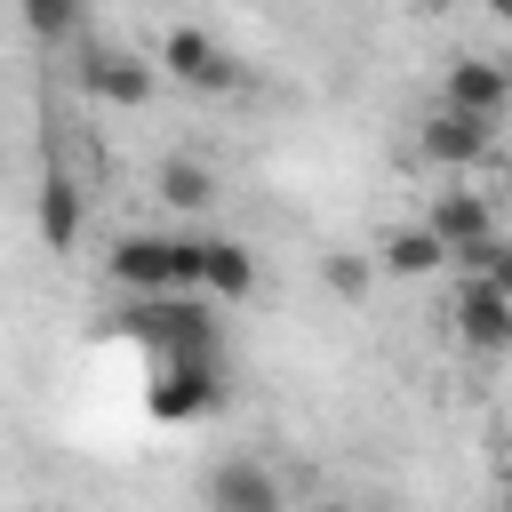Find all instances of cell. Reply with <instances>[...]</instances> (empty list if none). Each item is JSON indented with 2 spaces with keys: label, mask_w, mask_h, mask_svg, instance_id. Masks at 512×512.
Segmentation results:
<instances>
[{
  "label": "cell",
  "mask_w": 512,
  "mask_h": 512,
  "mask_svg": "<svg viewBox=\"0 0 512 512\" xmlns=\"http://www.w3.org/2000/svg\"><path fill=\"white\" fill-rule=\"evenodd\" d=\"M216 400H224V360H160V384H152V416L160 424L208 416Z\"/></svg>",
  "instance_id": "cell-4"
},
{
  "label": "cell",
  "mask_w": 512,
  "mask_h": 512,
  "mask_svg": "<svg viewBox=\"0 0 512 512\" xmlns=\"http://www.w3.org/2000/svg\"><path fill=\"white\" fill-rule=\"evenodd\" d=\"M440 264H456V248H448L432 224H400V232L376 240V272H384V280H432Z\"/></svg>",
  "instance_id": "cell-10"
},
{
  "label": "cell",
  "mask_w": 512,
  "mask_h": 512,
  "mask_svg": "<svg viewBox=\"0 0 512 512\" xmlns=\"http://www.w3.org/2000/svg\"><path fill=\"white\" fill-rule=\"evenodd\" d=\"M88 88L104 96V104H144L152 88H160V64H144V56H88Z\"/></svg>",
  "instance_id": "cell-11"
},
{
  "label": "cell",
  "mask_w": 512,
  "mask_h": 512,
  "mask_svg": "<svg viewBox=\"0 0 512 512\" xmlns=\"http://www.w3.org/2000/svg\"><path fill=\"white\" fill-rule=\"evenodd\" d=\"M320 280H328L344 304H360L368 280H376V256H360V248H328V256H320Z\"/></svg>",
  "instance_id": "cell-15"
},
{
  "label": "cell",
  "mask_w": 512,
  "mask_h": 512,
  "mask_svg": "<svg viewBox=\"0 0 512 512\" xmlns=\"http://www.w3.org/2000/svg\"><path fill=\"white\" fill-rule=\"evenodd\" d=\"M160 72L168 80H184L192 96H232L240 88V56L232 48H216L208 32H192V24H176L168 40H160Z\"/></svg>",
  "instance_id": "cell-2"
},
{
  "label": "cell",
  "mask_w": 512,
  "mask_h": 512,
  "mask_svg": "<svg viewBox=\"0 0 512 512\" xmlns=\"http://www.w3.org/2000/svg\"><path fill=\"white\" fill-rule=\"evenodd\" d=\"M424 224H432V232L456 248V264H472L480 248H496V208H488L480 192H440Z\"/></svg>",
  "instance_id": "cell-9"
},
{
  "label": "cell",
  "mask_w": 512,
  "mask_h": 512,
  "mask_svg": "<svg viewBox=\"0 0 512 512\" xmlns=\"http://www.w3.org/2000/svg\"><path fill=\"white\" fill-rule=\"evenodd\" d=\"M24 24L40 40H72L80 32V0H24Z\"/></svg>",
  "instance_id": "cell-16"
},
{
  "label": "cell",
  "mask_w": 512,
  "mask_h": 512,
  "mask_svg": "<svg viewBox=\"0 0 512 512\" xmlns=\"http://www.w3.org/2000/svg\"><path fill=\"white\" fill-rule=\"evenodd\" d=\"M200 496H208V512H280V480L256 456H224Z\"/></svg>",
  "instance_id": "cell-8"
},
{
  "label": "cell",
  "mask_w": 512,
  "mask_h": 512,
  "mask_svg": "<svg viewBox=\"0 0 512 512\" xmlns=\"http://www.w3.org/2000/svg\"><path fill=\"white\" fill-rule=\"evenodd\" d=\"M448 328H456L472 352H512V296L472 272V280L456 288V304H448Z\"/></svg>",
  "instance_id": "cell-5"
},
{
  "label": "cell",
  "mask_w": 512,
  "mask_h": 512,
  "mask_svg": "<svg viewBox=\"0 0 512 512\" xmlns=\"http://www.w3.org/2000/svg\"><path fill=\"white\" fill-rule=\"evenodd\" d=\"M504 512H512V504H504Z\"/></svg>",
  "instance_id": "cell-21"
},
{
  "label": "cell",
  "mask_w": 512,
  "mask_h": 512,
  "mask_svg": "<svg viewBox=\"0 0 512 512\" xmlns=\"http://www.w3.org/2000/svg\"><path fill=\"white\" fill-rule=\"evenodd\" d=\"M440 104H456V112H472V120H504V112H512V64H496V56H456L448 80H440Z\"/></svg>",
  "instance_id": "cell-6"
},
{
  "label": "cell",
  "mask_w": 512,
  "mask_h": 512,
  "mask_svg": "<svg viewBox=\"0 0 512 512\" xmlns=\"http://www.w3.org/2000/svg\"><path fill=\"white\" fill-rule=\"evenodd\" d=\"M416 8H456V0H416Z\"/></svg>",
  "instance_id": "cell-20"
},
{
  "label": "cell",
  "mask_w": 512,
  "mask_h": 512,
  "mask_svg": "<svg viewBox=\"0 0 512 512\" xmlns=\"http://www.w3.org/2000/svg\"><path fill=\"white\" fill-rule=\"evenodd\" d=\"M256 296V256L240 240H208V304H240Z\"/></svg>",
  "instance_id": "cell-13"
},
{
  "label": "cell",
  "mask_w": 512,
  "mask_h": 512,
  "mask_svg": "<svg viewBox=\"0 0 512 512\" xmlns=\"http://www.w3.org/2000/svg\"><path fill=\"white\" fill-rule=\"evenodd\" d=\"M488 144H496V120H472V112H456V104L424 112V128H416V152L440 160V168H472Z\"/></svg>",
  "instance_id": "cell-7"
},
{
  "label": "cell",
  "mask_w": 512,
  "mask_h": 512,
  "mask_svg": "<svg viewBox=\"0 0 512 512\" xmlns=\"http://www.w3.org/2000/svg\"><path fill=\"white\" fill-rule=\"evenodd\" d=\"M40 240H48L56 256L80 248V184H72V176H48V184H40Z\"/></svg>",
  "instance_id": "cell-12"
},
{
  "label": "cell",
  "mask_w": 512,
  "mask_h": 512,
  "mask_svg": "<svg viewBox=\"0 0 512 512\" xmlns=\"http://www.w3.org/2000/svg\"><path fill=\"white\" fill-rule=\"evenodd\" d=\"M464 280H472V272H464ZM480 280H496V288H504V296H512V248H504V240H496V248H488V264H480Z\"/></svg>",
  "instance_id": "cell-17"
},
{
  "label": "cell",
  "mask_w": 512,
  "mask_h": 512,
  "mask_svg": "<svg viewBox=\"0 0 512 512\" xmlns=\"http://www.w3.org/2000/svg\"><path fill=\"white\" fill-rule=\"evenodd\" d=\"M160 200L176 208V216H200V208H216V176H208V160H168L160 168Z\"/></svg>",
  "instance_id": "cell-14"
},
{
  "label": "cell",
  "mask_w": 512,
  "mask_h": 512,
  "mask_svg": "<svg viewBox=\"0 0 512 512\" xmlns=\"http://www.w3.org/2000/svg\"><path fill=\"white\" fill-rule=\"evenodd\" d=\"M304 512H352V504H304Z\"/></svg>",
  "instance_id": "cell-19"
},
{
  "label": "cell",
  "mask_w": 512,
  "mask_h": 512,
  "mask_svg": "<svg viewBox=\"0 0 512 512\" xmlns=\"http://www.w3.org/2000/svg\"><path fill=\"white\" fill-rule=\"evenodd\" d=\"M120 328L136 344H152L160 360H216V312H208V296H136L120 312Z\"/></svg>",
  "instance_id": "cell-1"
},
{
  "label": "cell",
  "mask_w": 512,
  "mask_h": 512,
  "mask_svg": "<svg viewBox=\"0 0 512 512\" xmlns=\"http://www.w3.org/2000/svg\"><path fill=\"white\" fill-rule=\"evenodd\" d=\"M480 8H488V16H496V24H512V0H480Z\"/></svg>",
  "instance_id": "cell-18"
},
{
  "label": "cell",
  "mask_w": 512,
  "mask_h": 512,
  "mask_svg": "<svg viewBox=\"0 0 512 512\" xmlns=\"http://www.w3.org/2000/svg\"><path fill=\"white\" fill-rule=\"evenodd\" d=\"M104 272H112V288H128V296H176V240H160V232H120L112 256H104Z\"/></svg>",
  "instance_id": "cell-3"
}]
</instances>
